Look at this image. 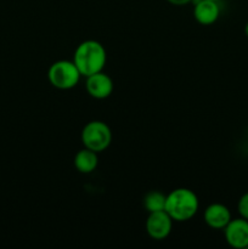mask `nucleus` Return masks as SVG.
<instances>
[{"mask_svg": "<svg viewBox=\"0 0 248 249\" xmlns=\"http://www.w3.org/2000/svg\"><path fill=\"white\" fill-rule=\"evenodd\" d=\"M73 62L79 70L82 77H89L104 71L107 62L105 46L96 40H85L77 46L73 55Z\"/></svg>", "mask_w": 248, "mask_h": 249, "instance_id": "nucleus-1", "label": "nucleus"}, {"mask_svg": "<svg viewBox=\"0 0 248 249\" xmlns=\"http://www.w3.org/2000/svg\"><path fill=\"white\" fill-rule=\"evenodd\" d=\"M198 197L192 190L180 187L167 195L165 212L174 221H187L198 212Z\"/></svg>", "mask_w": 248, "mask_h": 249, "instance_id": "nucleus-2", "label": "nucleus"}, {"mask_svg": "<svg viewBox=\"0 0 248 249\" xmlns=\"http://www.w3.org/2000/svg\"><path fill=\"white\" fill-rule=\"evenodd\" d=\"M80 77L82 74L73 61H56L48 71V79L50 84L60 90H70L77 87Z\"/></svg>", "mask_w": 248, "mask_h": 249, "instance_id": "nucleus-3", "label": "nucleus"}, {"mask_svg": "<svg viewBox=\"0 0 248 249\" xmlns=\"http://www.w3.org/2000/svg\"><path fill=\"white\" fill-rule=\"evenodd\" d=\"M80 139L84 147L97 153L102 152L107 150L112 142L111 128L102 121H91L83 128Z\"/></svg>", "mask_w": 248, "mask_h": 249, "instance_id": "nucleus-4", "label": "nucleus"}, {"mask_svg": "<svg viewBox=\"0 0 248 249\" xmlns=\"http://www.w3.org/2000/svg\"><path fill=\"white\" fill-rule=\"evenodd\" d=\"M173 221L174 220L165 211L148 213L146 220V231L152 240H165L173 230Z\"/></svg>", "mask_w": 248, "mask_h": 249, "instance_id": "nucleus-5", "label": "nucleus"}, {"mask_svg": "<svg viewBox=\"0 0 248 249\" xmlns=\"http://www.w3.org/2000/svg\"><path fill=\"white\" fill-rule=\"evenodd\" d=\"M224 236L230 247L235 249L248 248V220L243 218L231 219L224 228Z\"/></svg>", "mask_w": 248, "mask_h": 249, "instance_id": "nucleus-6", "label": "nucleus"}, {"mask_svg": "<svg viewBox=\"0 0 248 249\" xmlns=\"http://www.w3.org/2000/svg\"><path fill=\"white\" fill-rule=\"evenodd\" d=\"M85 88H87L88 94L91 97L96 100H104L111 96L113 91V82L108 74L101 71V72L87 77Z\"/></svg>", "mask_w": 248, "mask_h": 249, "instance_id": "nucleus-7", "label": "nucleus"}, {"mask_svg": "<svg viewBox=\"0 0 248 249\" xmlns=\"http://www.w3.org/2000/svg\"><path fill=\"white\" fill-rule=\"evenodd\" d=\"M204 221L209 228L214 230H224L226 225L230 223L231 212L225 204L212 203L204 209Z\"/></svg>", "mask_w": 248, "mask_h": 249, "instance_id": "nucleus-8", "label": "nucleus"}, {"mask_svg": "<svg viewBox=\"0 0 248 249\" xmlns=\"http://www.w3.org/2000/svg\"><path fill=\"white\" fill-rule=\"evenodd\" d=\"M195 19L202 26H211L218 21L220 7L214 0H198L194 6Z\"/></svg>", "mask_w": 248, "mask_h": 249, "instance_id": "nucleus-9", "label": "nucleus"}, {"mask_svg": "<svg viewBox=\"0 0 248 249\" xmlns=\"http://www.w3.org/2000/svg\"><path fill=\"white\" fill-rule=\"evenodd\" d=\"M99 164V157L97 152L84 147L78 151L74 156V167L82 174H90L94 172Z\"/></svg>", "mask_w": 248, "mask_h": 249, "instance_id": "nucleus-10", "label": "nucleus"}, {"mask_svg": "<svg viewBox=\"0 0 248 249\" xmlns=\"http://www.w3.org/2000/svg\"><path fill=\"white\" fill-rule=\"evenodd\" d=\"M165 201H167V195L155 190L146 194V196L143 197V207L148 213L165 211Z\"/></svg>", "mask_w": 248, "mask_h": 249, "instance_id": "nucleus-11", "label": "nucleus"}, {"mask_svg": "<svg viewBox=\"0 0 248 249\" xmlns=\"http://www.w3.org/2000/svg\"><path fill=\"white\" fill-rule=\"evenodd\" d=\"M237 211L241 218L248 220V192L243 194L242 196H241V198L238 199Z\"/></svg>", "mask_w": 248, "mask_h": 249, "instance_id": "nucleus-12", "label": "nucleus"}, {"mask_svg": "<svg viewBox=\"0 0 248 249\" xmlns=\"http://www.w3.org/2000/svg\"><path fill=\"white\" fill-rule=\"evenodd\" d=\"M167 1L169 2V4L175 5V6H184V5L191 2L192 0H167Z\"/></svg>", "mask_w": 248, "mask_h": 249, "instance_id": "nucleus-13", "label": "nucleus"}, {"mask_svg": "<svg viewBox=\"0 0 248 249\" xmlns=\"http://www.w3.org/2000/svg\"><path fill=\"white\" fill-rule=\"evenodd\" d=\"M245 33H246V36H247V38H248V22H247V23H246V27H245Z\"/></svg>", "mask_w": 248, "mask_h": 249, "instance_id": "nucleus-14", "label": "nucleus"}, {"mask_svg": "<svg viewBox=\"0 0 248 249\" xmlns=\"http://www.w3.org/2000/svg\"><path fill=\"white\" fill-rule=\"evenodd\" d=\"M214 1H219V0H214Z\"/></svg>", "mask_w": 248, "mask_h": 249, "instance_id": "nucleus-15", "label": "nucleus"}]
</instances>
